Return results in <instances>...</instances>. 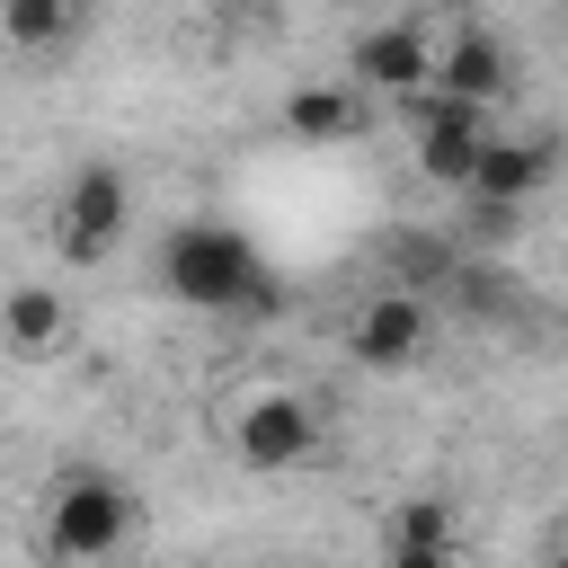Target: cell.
<instances>
[{
  "label": "cell",
  "instance_id": "cell-1",
  "mask_svg": "<svg viewBox=\"0 0 568 568\" xmlns=\"http://www.w3.org/2000/svg\"><path fill=\"white\" fill-rule=\"evenodd\" d=\"M151 275H160V293H169L178 311H213V320H231V311H266V293H275L257 240H248L240 222H222V213L169 222Z\"/></svg>",
  "mask_w": 568,
  "mask_h": 568
},
{
  "label": "cell",
  "instance_id": "cell-2",
  "mask_svg": "<svg viewBox=\"0 0 568 568\" xmlns=\"http://www.w3.org/2000/svg\"><path fill=\"white\" fill-rule=\"evenodd\" d=\"M142 532V497L106 470V462H71L44 479V515H36V541L53 568H106L124 559V541Z\"/></svg>",
  "mask_w": 568,
  "mask_h": 568
},
{
  "label": "cell",
  "instance_id": "cell-3",
  "mask_svg": "<svg viewBox=\"0 0 568 568\" xmlns=\"http://www.w3.org/2000/svg\"><path fill=\"white\" fill-rule=\"evenodd\" d=\"M222 444H231L240 470H266V479H275V470L320 462V444H328V408H320L311 390H293V382H257L248 399H231Z\"/></svg>",
  "mask_w": 568,
  "mask_h": 568
},
{
  "label": "cell",
  "instance_id": "cell-4",
  "mask_svg": "<svg viewBox=\"0 0 568 568\" xmlns=\"http://www.w3.org/2000/svg\"><path fill=\"white\" fill-rule=\"evenodd\" d=\"M124 231H133V178L115 160H80L53 195V248L71 266H106L124 248Z\"/></svg>",
  "mask_w": 568,
  "mask_h": 568
},
{
  "label": "cell",
  "instance_id": "cell-5",
  "mask_svg": "<svg viewBox=\"0 0 568 568\" xmlns=\"http://www.w3.org/2000/svg\"><path fill=\"white\" fill-rule=\"evenodd\" d=\"M435 44H444V27L435 18H373V27H355L346 36V80L364 89V98H426L435 89Z\"/></svg>",
  "mask_w": 568,
  "mask_h": 568
},
{
  "label": "cell",
  "instance_id": "cell-6",
  "mask_svg": "<svg viewBox=\"0 0 568 568\" xmlns=\"http://www.w3.org/2000/svg\"><path fill=\"white\" fill-rule=\"evenodd\" d=\"M346 355L364 373H417L435 355V293H408V284H373L346 320Z\"/></svg>",
  "mask_w": 568,
  "mask_h": 568
},
{
  "label": "cell",
  "instance_id": "cell-7",
  "mask_svg": "<svg viewBox=\"0 0 568 568\" xmlns=\"http://www.w3.org/2000/svg\"><path fill=\"white\" fill-rule=\"evenodd\" d=\"M497 133V115L488 106H462V98H444V89H426V98H408V169L426 178V186H470V160H479V142Z\"/></svg>",
  "mask_w": 568,
  "mask_h": 568
},
{
  "label": "cell",
  "instance_id": "cell-8",
  "mask_svg": "<svg viewBox=\"0 0 568 568\" xmlns=\"http://www.w3.org/2000/svg\"><path fill=\"white\" fill-rule=\"evenodd\" d=\"M435 89L444 98H462V106H506L515 98V44L506 36H488V27H444V44H435Z\"/></svg>",
  "mask_w": 568,
  "mask_h": 568
},
{
  "label": "cell",
  "instance_id": "cell-9",
  "mask_svg": "<svg viewBox=\"0 0 568 568\" xmlns=\"http://www.w3.org/2000/svg\"><path fill=\"white\" fill-rule=\"evenodd\" d=\"M541 186H550V151L532 133H488L462 195H470V213H524Z\"/></svg>",
  "mask_w": 568,
  "mask_h": 568
},
{
  "label": "cell",
  "instance_id": "cell-10",
  "mask_svg": "<svg viewBox=\"0 0 568 568\" xmlns=\"http://www.w3.org/2000/svg\"><path fill=\"white\" fill-rule=\"evenodd\" d=\"M275 124H284V142H311V151L355 142L364 133V89L355 80H302V89H284Z\"/></svg>",
  "mask_w": 568,
  "mask_h": 568
},
{
  "label": "cell",
  "instance_id": "cell-11",
  "mask_svg": "<svg viewBox=\"0 0 568 568\" xmlns=\"http://www.w3.org/2000/svg\"><path fill=\"white\" fill-rule=\"evenodd\" d=\"M0 346L18 364H44L71 346V293L62 284H9L0 293Z\"/></svg>",
  "mask_w": 568,
  "mask_h": 568
},
{
  "label": "cell",
  "instance_id": "cell-12",
  "mask_svg": "<svg viewBox=\"0 0 568 568\" xmlns=\"http://www.w3.org/2000/svg\"><path fill=\"white\" fill-rule=\"evenodd\" d=\"M80 36V0H0V44L9 53H53Z\"/></svg>",
  "mask_w": 568,
  "mask_h": 568
},
{
  "label": "cell",
  "instance_id": "cell-13",
  "mask_svg": "<svg viewBox=\"0 0 568 568\" xmlns=\"http://www.w3.org/2000/svg\"><path fill=\"white\" fill-rule=\"evenodd\" d=\"M453 275H462V248H453V240H435V231H399V240H390V275H382V284L435 293V284H453Z\"/></svg>",
  "mask_w": 568,
  "mask_h": 568
},
{
  "label": "cell",
  "instance_id": "cell-14",
  "mask_svg": "<svg viewBox=\"0 0 568 568\" xmlns=\"http://www.w3.org/2000/svg\"><path fill=\"white\" fill-rule=\"evenodd\" d=\"M390 541H462L453 497H399V506H390V524H382V550H390Z\"/></svg>",
  "mask_w": 568,
  "mask_h": 568
},
{
  "label": "cell",
  "instance_id": "cell-15",
  "mask_svg": "<svg viewBox=\"0 0 568 568\" xmlns=\"http://www.w3.org/2000/svg\"><path fill=\"white\" fill-rule=\"evenodd\" d=\"M382 568H470V550L462 541H390Z\"/></svg>",
  "mask_w": 568,
  "mask_h": 568
},
{
  "label": "cell",
  "instance_id": "cell-16",
  "mask_svg": "<svg viewBox=\"0 0 568 568\" xmlns=\"http://www.w3.org/2000/svg\"><path fill=\"white\" fill-rule=\"evenodd\" d=\"M550 568H568V541H559V550H550Z\"/></svg>",
  "mask_w": 568,
  "mask_h": 568
}]
</instances>
